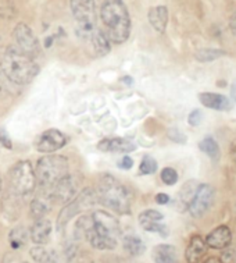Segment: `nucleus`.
<instances>
[{
	"mask_svg": "<svg viewBox=\"0 0 236 263\" xmlns=\"http://www.w3.org/2000/svg\"><path fill=\"white\" fill-rule=\"evenodd\" d=\"M103 32L111 43L126 42L131 34V17L124 0H104L100 9Z\"/></svg>",
	"mask_w": 236,
	"mask_h": 263,
	"instance_id": "obj_1",
	"label": "nucleus"
},
{
	"mask_svg": "<svg viewBox=\"0 0 236 263\" xmlns=\"http://www.w3.org/2000/svg\"><path fill=\"white\" fill-rule=\"evenodd\" d=\"M91 219V224L83 237L87 238L92 248L99 251L116 248L117 239L121 234L120 224L116 217L106 211H97L92 213Z\"/></svg>",
	"mask_w": 236,
	"mask_h": 263,
	"instance_id": "obj_2",
	"label": "nucleus"
},
{
	"mask_svg": "<svg viewBox=\"0 0 236 263\" xmlns=\"http://www.w3.org/2000/svg\"><path fill=\"white\" fill-rule=\"evenodd\" d=\"M2 72L6 78L18 85H25L38 76L39 67L34 58L24 53L17 45H11L6 49L3 58L0 60Z\"/></svg>",
	"mask_w": 236,
	"mask_h": 263,
	"instance_id": "obj_3",
	"label": "nucleus"
},
{
	"mask_svg": "<svg viewBox=\"0 0 236 263\" xmlns=\"http://www.w3.org/2000/svg\"><path fill=\"white\" fill-rule=\"evenodd\" d=\"M97 199L103 205L120 215H128L131 212L130 190L110 174L101 176L97 182Z\"/></svg>",
	"mask_w": 236,
	"mask_h": 263,
	"instance_id": "obj_4",
	"label": "nucleus"
},
{
	"mask_svg": "<svg viewBox=\"0 0 236 263\" xmlns=\"http://www.w3.org/2000/svg\"><path fill=\"white\" fill-rule=\"evenodd\" d=\"M70 174L68 160L61 155H49L40 158L35 166L36 187L39 191L48 192L63 177Z\"/></svg>",
	"mask_w": 236,
	"mask_h": 263,
	"instance_id": "obj_5",
	"label": "nucleus"
},
{
	"mask_svg": "<svg viewBox=\"0 0 236 263\" xmlns=\"http://www.w3.org/2000/svg\"><path fill=\"white\" fill-rule=\"evenodd\" d=\"M10 191L18 196H27L32 194L36 188V177L32 163L28 160H19L11 167L9 173Z\"/></svg>",
	"mask_w": 236,
	"mask_h": 263,
	"instance_id": "obj_6",
	"label": "nucleus"
},
{
	"mask_svg": "<svg viewBox=\"0 0 236 263\" xmlns=\"http://www.w3.org/2000/svg\"><path fill=\"white\" fill-rule=\"evenodd\" d=\"M99 202L97 199V194L95 190L91 188H85L81 192H78L77 196L74 198L73 201L66 203L63 208V211L60 212L57 219V230L63 231V229L68 224V221L73 220V217L81 213L82 211H87L92 206H95Z\"/></svg>",
	"mask_w": 236,
	"mask_h": 263,
	"instance_id": "obj_7",
	"label": "nucleus"
},
{
	"mask_svg": "<svg viewBox=\"0 0 236 263\" xmlns=\"http://www.w3.org/2000/svg\"><path fill=\"white\" fill-rule=\"evenodd\" d=\"M73 17L77 21L78 32L83 38H91L96 25V2L95 0H70Z\"/></svg>",
	"mask_w": 236,
	"mask_h": 263,
	"instance_id": "obj_8",
	"label": "nucleus"
},
{
	"mask_svg": "<svg viewBox=\"0 0 236 263\" xmlns=\"http://www.w3.org/2000/svg\"><path fill=\"white\" fill-rule=\"evenodd\" d=\"M216 191L210 184H200L195 191L192 201L189 203L188 209L193 217H202L207 213V211L214 203Z\"/></svg>",
	"mask_w": 236,
	"mask_h": 263,
	"instance_id": "obj_9",
	"label": "nucleus"
},
{
	"mask_svg": "<svg viewBox=\"0 0 236 263\" xmlns=\"http://www.w3.org/2000/svg\"><path fill=\"white\" fill-rule=\"evenodd\" d=\"M42 192V191H40ZM50 196L53 202H60V203H68L77 196L78 194V180L73 177L71 174H67L60 181L54 185L50 191L45 192Z\"/></svg>",
	"mask_w": 236,
	"mask_h": 263,
	"instance_id": "obj_10",
	"label": "nucleus"
},
{
	"mask_svg": "<svg viewBox=\"0 0 236 263\" xmlns=\"http://www.w3.org/2000/svg\"><path fill=\"white\" fill-rule=\"evenodd\" d=\"M67 144V137L56 128L44 131L35 141V148L40 153H53Z\"/></svg>",
	"mask_w": 236,
	"mask_h": 263,
	"instance_id": "obj_11",
	"label": "nucleus"
},
{
	"mask_svg": "<svg viewBox=\"0 0 236 263\" xmlns=\"http://www.w3.org/2000/svg\"><path fill=\"white\" fill-rule=\"evenodd\" d=\"M14 38L18 46L31 58H35L39 53V41L35 36L34 31L25 23H18L14 28Z\"/></svg>",
	"mask_w": 236,
	"mask_h": 263,
	"instance_id": "obj_12",
	"label": "nucleus"
},
{
	"mask_svg": "<svg viewBox=\"0 0 236 263\" xmlns=\"http://www.w3.org/2000/svg\"><path fill=\"white\" fill-rule=\"evenodd\" d=\"M139 224L140 227L146 231H150V233H157L161 237H168L169 230L164 223H160L163 220L164 216L163 213H160L159 211H155V209H147V211H143L139 215Z\"/></svg>",
	"mask_w": 236,
	"mask_h": 263,
	"instance_id": "obj_13",
	"label": "nucleus"
},
{
	"mask_svg": "<svg viewBox=\"0 0 236 263\" xmlns=\"http://www.w3.org/2000/svg\"><path fill=\"white\" fill-rule=\"evenodd\" d=\"M199 101L204 107L207 109H212V110L225 111L231 110L232 102L229 101V98L221 93H212V92H203L199 95Z\"/></svg>",
	"mask_w": 236,
	"mask_h": 263,
	"instance_id": "obj_14",
	"label": "nucleus"
},
{
	"mask_svg": "<svg viewBox=\"0 0 236 263\" xmlns=\"http://www.w3.org/2000/svg\"><path fill=\"white\" fill-rule=\"evenodd\" d=\"M232 242V233L228 226H220L207 235L206 244L212 249H225Z\"/></svg>",
	"mask_w": 236,
	"mask_h": 263,
	"instance_id": "obj_15",
	"label": "nucleus"
},
{
	"mask_svg": "<svg viewBox=\"0 0 236 263\" xmlns=\"http://www.w3.org/2000/svg\"><path fill=\"white\" fill-rule=\"evenodd\" d=\"M52 235V221L49 219H36L35 223L31 227L29 237L36 245H46Z\"/></svg>",
	"mask_w": 236,
	"mask_h": 263,
	"instance_id": "obj_16",
	"label": "nucleus"
},
{
	"mask_svg": "<svg viewBox=\"0 0 236 263\" xmlns=\"http://www.w3.org/2000/svg\"><path fill=\"white\" fill-rule=\"evenodd\" d=\"M207 254V244L200 235H193L189 241L185 258L188 263H200L204 255Z\"/></svg>",
	"mask_w": 236,
	"mask_h": 263,
	"instance_id": "obj_17",
	"label": "nucleus"
},
{
	"mask_svg": "<svg viewBox=\"0 0 236 263\" xmlns=\"http://www.w3.org/2000/svg\"><path fill=\"white\" fill-rule=\"evenodd\" d=\"M97 148L103 152L114 153H130L136 149V145L124 138H106L99 142Z\"/></svg>",
	"mask_w": 236,
	"mask_h": 263,
	"instance_id": "obj_18",
	"label": "nucleus"
},
{
	"mask_svg": "<svg viewBox=\"0 0 236 263\" xmlns=\"http://www.w3.org/2000/svg\"><path fill=\"white\" fill-rule=\"evenodd\" d=\"M147 18L155 31H157L159 34H164L168 24V9L165 6L152 7L147 13Z\"/></svg>",
	"mask_w": 236,
	"mask_h": 263,
	"instance_id": "obj_19",
	"label": "nucleus"
},
{
	"mask_svg": "<svg viewBox=\"0 0 236 263\" xmlns=\"http://www.w3.org/2000/svg\"><path fill=\"white\" fill-rule=\"evenodd\" d=\"M52 203H53V201L50 199V196L48 194L39 191L38 196H35L32 202H31V205H29L31 216L34 217L35 220L36 219H42L52 209Z\"/></svg>",
	"mask_w": 236,
	"mask_h": 263,
	"instance_id": "obj_20",
	"label": "nucleus"
},
{
	"mask_svg": "<svg viewBox=\"0 0 236 263\" xmlns=\"http://www.w3.org/2000/svg\"><path fill=\"white\" fill-rule=\"evenodd\" d=\"M153 260L156 263H177V249L169 244H160L153 248L152 252Z\"/></svg>",
	"mask_w": 236,
	"mask_h": 263,
	"instance_id": "obj_21",
	"label": "nucleus"
},
{
	"mask_svg": "<svg viewBox=\"0 0 236 263\" xmlns=\"http://www.w3.org/2000/svg\"><path fill=\"white\" fill-rule=\"evenodd\" d=\"M92 45H93V49L96 52L97 56L100 58H104L106 54H109L111 50V42L109 41V38L106 36V34L101 31V29H93L91 38Z\"/></svg>",
	"mask_w": 236,
	"mask_h": 263,
	"instance_id": "obj_22",
	"label": "nucleus"
},
{
	"mask_svg": "<svg viewBox=\"0 0 236 263\" xmlns=\"http://www.w3.org/2000/svg\"><path fill=\"white\" fill-rule=\"evenodd\" d=\"M122 247L131 256H139L146 251V245L138 235L126 234L122 238Z\"/></svg>",
	"mask_w": 236,
	"mask_h": 263,
	"instance_id": "obj_23",
	"label": "nucleus"
},
{
	"mask_svg": "<svg viewBox=\"0 0 236 263\" xmlns=\"http://www.w3.org/2000/svg\"><path fill=\"white\" fill-rule=\"evenodd\" d=\"M35 262L38 263H57V255L54 254L52 249H48L45 245H35L34 248L29 251Z\"/></svg>",
	"mask_w": 236,
	"mask_h": 263,
	"instance_id": "obj_24",
	"label": "nucleus"
},
{
	"mask_svg": "<svg viewBox=\"0 0 236 263\" xmlns=\"http://www.w3.org/2000/svg\"><path fill=\"white\" fill-rule=\"evenodd\" d=\"M199 148L202 152H204L207 155L208 158L212 159L214 162L216 160H220V156H221V151H220V146H218V142L212 137H206L204 139L200 141L199 144Z\"/></svg>",
	"mask_w": 236,
	"mask_h": 263,
	"instance_id": "obj_25",
	"label": "nucleus"
},
{
	"mask_svg": "<svg viewBox=\"0 0 236 263\" xmlns=\"http://www.w3.org/2000/svg\"><path fill=\"white\" fill-rule=\"evenodd\" d=\"M28 238H29V233L27 231L25 227H21V226L14 227V229L10 231V234H9V242L13 249L21 248L23 245L27 244Z\"/></svg>",
	"mask_w": 236,
	"mask_h": 263,
	"instance_id": "obj_26",
	"label": "nucleus"
},
{
	"mask_svg": "<svg viewBox=\"0 0 236 263\" xmlns=\"http://www.w3.org/2000/svg\"><path fill=\"white\" fill-rule=\"evenodd\" d=\"M227 52H224V50H220V49H202V50H198V52L195 53V58L196 60L202 63L206 62H212V60H217V59L222 58V56H225Z\"/></svg>",
	"mask_w": 236,
	"mask_h": 263,
	"instance_id": "obj_27",
	"label": "nucleus"
},
{
	"mask_svg": "<svg viewBox=\"0 0 236 263\" xmlns=\"http://www.w3.org/2000/svg\"><path fill=\"white\" fill-rule=\"evenodd\" d=\"M196 188H198V185H196V182L195 181H189L183 185L181 192H179V199H181V202H182L183 205L189 206V203L192 201L193 195H195Z\"/></svg>",
	"mask_w": 236,
	"mask_h": 263,
	"instance_id": "obj_28",
	"label": "nucleus"
},
{
	"mask_svg": "<svg viewBox=\"0 0 236 263\" xmlns=\"http://www.w3.org/2000/svg\"><path fill=\"white\" fill-rule=\"evenodd\" d=\"M157 160L155 158H152L149 155H146L142 159V163L139 166V173L140 174H153L157 172Z\"/></svg>",
	"mask_w": 236,
	"mask_h": 263,
	"instance_id": "obj_29",
	"label": "nucleus"
},
{
	"mask_svg": "<svg viewBox=\"0 0 236 263\" xmlns=\"http://www.w3.org/2000/svg\"><path fill=\"white\" fill-rule=\"evenodd\" d=\"M160 177H161L164 184H167V185H174V184H177V181H178V173H177V170H174L173 167H165L163 168Z\"/></svg>",
	"mask_w": 236,
	"mask_h": 263,
	"instance_id": "obj_30",
	"label": "nucleus"
},
{
	"mask_svg": "<svg viewBox=\"0 0 236 263\" xmlns=\"http://www.w3.org/2000/svg\"><path fill=\"white\" fill-rule=\"evenodd\" d=\"M167 135H168V138L171 139V141L177 142V144H186V141H188L186 135L183 134L179 128H169Z\"/></svg>",
	"mask_w": 236,
	"mask_h": 263,
	"instance_id": "obj_31",
	"label": "nucleus"
},
{
	"mask_svg": "<svg viewBox=\"0 0 236 263\" xmlns=\"http://www.w3.org/2000/svg\"><path fill=\"white\" fill-rule=\"evenodd\" d=\"M202 120H203L202 110L195 109V110L190 111V115H189L188 123L192 125V127H198V125H200V123H202Z\"/></svg>",
	"mask_w": 236,
	"mask_h": 263,
	"instance_id": "obj_32",
	"label": "nucleus"
},
{
	"mask_svg": "<svg viewBox=\"0 0 236 263\" xmlns=\"http://www.w3.org/2000/svg\"><path fill=\"white\" fill-rule=\"evenodd\" d=\"M221 263H233L235 260V252L233 251H225L224 254L221 255V258H220Z\"/></svg>",
	"mask_w": 236,
	"mask_h": 263,
	"instance_id": "obj_33",
	"label": "nucleus"
},
{
	"mask_svg": "<svg viewBox=\"0 0 236 263\" xmlns=\"http://www.w3.org/2000/svg\"><path fill=\"white\" fill-rule=\"evenodd\" d=\"M120 166H121V168L130 170V168L134 166V160H132V158H130V156H122V159H121Z\"/></svg>",
	"mask_w": 236,
	"mask_h": 263,
	"instance_id": "obj_34",
	"label": "nucleus"
},
{
	"mask_svg": "<svg viewBox=\"0 0 236 263\" xmlns=\"http://www.w3.org/2000/svg\"><path fill=\"white\" fill-rule=\"evenodd\" d=\"M0 145L2 146H6L7 149H11V142H10V138L7 137L5 131L0 129Z\"/></svg>",
	"mask_w": 236,
	"mask_h": 263,
	"instance_id": "obj_35",
	"label": "nucleus"
},
{
	"mask_svg": "<svg viewBox=\"0 0 236 263\" xmlns=\"http://www.w3.org/2000/svg\"><path fill=\"white\" fill-rule=\"evenodd\" d=\"M156 202H157L159 205H167L169 202V196L167 195V194H163V192H161V194H157V195H156Z\"/></svg>",
	"mask_w": 236,
	"mask_h": 263,
	"instance_id": "obj_36",
	"label": "nucleus"
},
{
	"mask_svg": "<svg viewBox=\"0 0 236 263\" xmlns=\"http://www.w3.org/2000/svg\"><path fill=\"white\" fill-rule=\"evenodd\" d=\"M229 156L233 162H236V138L231 142V146H229Z\"/></svg>",
	"mask_w": 236,
	"mask_h": 263,
	"instance_id": "obj_37",
	"label": "nucleus"
},
{
	"mask_svg": "<svg viewBox=\"0 0 236 263\" xmlns=\"http://www.w3.org/2000/svg\"><path fill=\"white\" fill-rule=\"evenodd\" d=\"M229 29H231V32L236 36V13L231 17L229 20Z\"/></svg>",
	"mask_w": 236,
	"mask_h": 263,
	"instance_id": "obj_38",
	"label": "nucleus"
},
{
	"mask_svg": "<svg viewBox=\"0 0 236 263\" xmlns=\"http://www.w3.org/2000/svg\"><path fill=\"white\" fill-rule=\"evenodd\" d=\"M52 42H53V36H49L48 39H45V46H46V48L52 46Z\"/></svg>",
	"mask_w": 236,
	"mask_h": 263,
	"instance_id": "obj_39",
	"label": "nucleus"
},
{
	"mask_svg": "<svg viewBox=\"0 0 236 263\" xmlns=\"http://www.w3.org/2000/svg\"><path fill=\"white\" fill-rule=\"evenodd\" d=\"M204 263H221V260L218 258H208Z\"/></svg>",
	"mask_w": 236,
	"mask_h": 263,
	"instance_id": "obj_40",
	"label": "nucleus"
},
{
	"mask_svg": "<svg viewBox=\"0 0 236 263\" xmlns=\"http://www.w3.org/2000/svg\"><path fill=\"white\" fill-rule=\"evenodd\" d=\"M232 98H233V101L236 102V84H233V85H232Z\"/></svg>",
	"mask_w": 236,
	"mask_h": 263,
	"instance_id": "obj_41",
	"label": "nucleus"
},
{
	"mask_svg": "<svg viewBox=\"0 0 236 263\" xmlns=\"http://www.w3.org/2000/svg\"><path fill=\"white\" fill-rule=\"evenodd\" d=\"M3 78H2V71H0V93L3 92Z\"/></svg>",
	"mask_w": 236,
	"mask_h": 263,
	"instance_id": "obj_42",
	"label": "nucleus"
},
{
	"mask_svg": "<svg viewBox=\"0 0 236 263\" xmlns=\"http://www.w3.org/2000/svg\"><path fill=\"white\" fill-rule=\"evenodd\" d=\"M0 192H2V177H0Z\"/></svg>",
	"mask_w": 236,
	"mask_h": 263,
	"instance_id": "obj_43",
	"label": "nucleus"
},
{
	"mask_svg": "<svg viewBox=\"0 0 236 263\" xmlns=\"http://www.w3.org/2000/svg\"><path fill=\"white\" fill-rule=\"evenodd\" d=\"M0 45H2V36H0Z\"/></svg>",
	"mask_w": 236,
	"mask_h": 263,
	"instance_id": "obj_44",
	"label": "nucleus"
},
{
	"mask_svg": "<svg viewBox=\"0 0 236 263\" xmlns=\"http://www.w3.org/2000/svg\"><path fill=\"white\" fill-rule=\"evenodd\" d=\"M24 263H27V262H24Z\"/></svg>",
	"mask_w": 236,
	"mask_h": 263,
	"instance_id": "obj_45",
	"label": "nucleus"
}]
</instances>
